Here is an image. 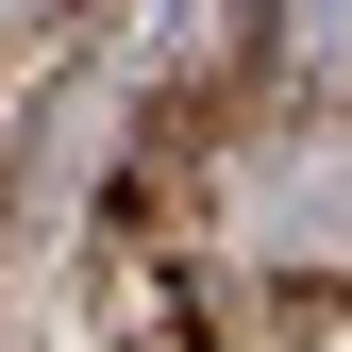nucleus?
Listing matches in <instances>:
<instances>
[{"label":"nucleus","mask_w":352,"mask_h":352,"mask_svg":"<svg viewBox=\"0 0 352 352\" xmlns=\"http://www.w3.org/2000/svg\"><path fill=\"white\" fill-rule=\"evenodd\" d=\"M51 17H67V0H0V34H51Z\"/></svg>","instance_id":"f03ea898"},{"label":"nucleus","mask_w":352,"mask_h":352,"mask_svg":"<svg viewBox=\"0 0 352 352\" xmlns=\"http://www.w3.org/2000/svg\"><path fill=\"white\" fill-rule=\"evenodd\" d=\"M269 101H352V0H269Z\"/></svg>","instance_id":"f257e3e1"}]
</instances>
